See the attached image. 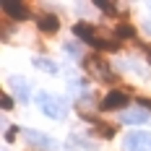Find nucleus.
<instances>
[{"mask_svg": "<svg viewBox=\"0 0 151 151\" xmlns=\"http://www.w3.org/2000/svg\"><path fill=\"white\" fill-rule=\"evenodd\" d=\"M73 34L78 37V39L89 42L91 47L104 50V52H112V50L120 47V37H117L115 31H107V29H102V26H94V24H89V21L73 24Z\"/></svg>", "mask_w": 151, "mask_h": 151, "instance_id": "f257e3e1", "label": "nucleus"}, {"mask_svg": "<svg viewBox=\"0 0 151 151\" xmlns=\"http://www.w3.org/2000/svg\"><path fill=\"white\" fill-rule=\"evenodd\" d=\"M37 104H39V109L45 112L47 117H52V120H63V117L68 115V102L52 96V94H47V91H39V94H37Z\"/></svg>", "mask_w": 151, "mask_h": 151, "instance_id": "f03ea898", "label": "nucleus"}, {"mask_svg": "<svg viewBox=\"0 0 151 151\" xmlns=\"http://www.w3.org/2000/svg\"><path fill=\"white\" fill-rule=\"evenodd\" d=\"M83 70H86L91 78L102 81V83H112V81H115V73H112L109 63L102 60V58H96V55H89V58H83Z\"/></svg>", "mask_w": 151, "mask_h": 151, "instance_id": "7ed1b4c3", "label": "nucleus"}, {"mask_svg": "<svg viewBox=\"0 0 151 151\" xmlns=\"http://www.w3.org/2000/svg\"><path fill=\"white\" fill-rule=\"evenodd\" d=\"M125 151H151V133L149 130H130L122 138Z\"/></svg>", "mask_w": 151, "mask_h": 151, "instance_id": "20e7f679", "label": "nucleus"}, {"mask_svg": "<svg viewBox=\"0 0 151 151\" xmlns=\"http://www.w3.org/2000/svg\"><path fill=\"white\" fill-rule=\"evenodd\" d=\"M8 83H11V89H13V94H16L18 102H29V99H31V86H29V81H26L24 76L8 78Z\"/></svg>", "mask_w": 151, "mask_h": 151, "instance_id": "39448f33", "label": "nucleus"}, {"mask_svg": "<svg viewBox=\"0 0 151 151\" xmlns=\"http://www.w3.org/2000/svg\"><path fill=\"white\" fill-rule=\"evenodd\" d=\"M125 104H128V96H125L122 91H109L104 99L99 102V109H104V112H112V109H122Z\"/></svg>", "mask_w": 151, "mask_h": 151, "instance_id": "423d86ee", "label": "nucleus"}, {"mask_svg": "<svg viewBox=\"0 0 151 151\" xmlns=\"http://www.w3.org/2000/svg\"><path fill=\"white\" fill-rule=\"evenodd\" d=\"M151 112L143 109V107H136V109H125L120 115V122H128V125H138V122H149Z\"/></svg>", "mask_w": 151, "mask_h": 151, "instance_id": "0eeeda50", "label": "nucleus"}, {"mask_svg": "<svg viewBox=\"0 0 151 151\" xmlns=\"http://www.w3.org/2000/svg\"><path fill=\"white\" fill-rule=\"evenodd\" d=\"M3 11L5 16L11 18H18V21H24V18H29V5L26 3H11V0H3Z\"/></svg>", "mask_w": 151, "mask_h": 151, "instance_id": "6e6552de", "label": "nucleus"}, {"mask_svg": "<svg viewBox=\"0 0 151 151\" xmlns=\"http://www.w3.org/2000/svg\"><path fill=\"white\" fill-rule=\"evenodd\" d=\"M24 138L29 141L31 146H37V149H52L55 146V141L45 133H37V130H24Z\"/></svg>", "mask_w": 151, "mask_h": 151, "instance_id": "1a4fd4ad", "label": "nucleus"}, {"mask_svg": "<svg viewBox=\"0 0 151 151\" xmlns=\"http://www.w3.org/2000/svg\"><path fill=\"white\" fill-rule=\"evenodd\" d=\"M37 26L45 34H55L58 26H60V21H58V16H52V13H42V16H37Z\"/></svg>", "mask_w": 151, "mask_h": 151, "instance_id": "9d476101", "label": "nucleus"}, {"mask_svg": "<svg viewBox=\"0 0 151 151\" xmlns=\"http://www.w3.org/2000/svg\"><path fill=\"white\" fill-rule=\"evenodd\" d=\"M31 63H34V68H39V70H45V73H52V76H58V70H60L58 63H52L50 58H34Z\"/></svg>", "mask_w": 151, "mask_h": 151, "instance_id": "9b49d317", "label": "nucleus"}, {"mask_svg": "<svg viewBox=\"0 0 151 151\" xmlns=\"http://www.w3.org/2000/svg\"><path fill=\"white\" fill-rule=\"evenodd\" d=\"M70 146H81V149H89V151H94L96 149V143H91V141H86V138H81V136H76V133H70Z\"/></svg>", "mask_w": 151, "mask_h": 151, "instance_id": "f8f14e48", "label": "nucleus"}, {"mask_svg": "<svg viewBox=\"0 0 151 151\" xmlns=\"http://www.w3.org/2000/svg\"><path fill=\"white\" fill-rule=\"evenodd\" d=\"M96 8H102V11H104V13H117V5H115V3H104V0H96Z\"/></svg>", "mask_w": 151, "mask_h": 151, "instance_id": "ddd939ff", "label": "nucleus"}, {"mask_svg": "<svg viewBox=\"0 0 151 151\" xmlns=\"http://www.w3.org/2000/svg\"><path fill=\"white\" fill-rule=\"evenodd\" d=\"M63 50H65L68 55H73V58H78V47H76V45H70V42H68V45H63Z\"/></svg>", "mask_w": 151, "mask_h": 151, "instance_id": "4468645a", "label": "nucleus"}, {"mask_svg": "<svg viewBox=\"0 0 151 151\" xmlns=\"http://www.w3.org/2000/svg\"><path fill=\"white\" fill-rule=\"evenodd\" d=\"M13 107V99H11V94H3V109H11Z\"/></svg>", "mask_w": 151, "mask_h": 151, "instance_id": "2eb2a0df", "label": "nucleus"}, {"mask_svg": "<svg viewBox=\"0 0 151 151\" xmlns=\"http://www.w3.org/2000/svg\"><path fill=\"white\" fill-rule=\"evenodd\" d=\"M16 133H18V130H16V128H11V130L5 133V141H13V136H16Z\"/></svg>", "mask_w": 151, "mask_h": 151, "instance_id": "dca6fc26", "label": "nucleus"}, {"mask_svg": "<svg viewBox=\"0 0 151 151\" xmlns=\"http://www.w3.org/2000/svg\"><path fill=\"white\" fill-rule=\"evenodd\" d=\"M146 58H149V63H151V45H146Z\"/></svg>", "mask_w": 151, "mask_h": 151, "instance_id": "f3484780", "label": "nucleus"}, {"mask_svg": "<svg viewBox=\"0 0 151 151\" xmlns=\"http://www.w3.org/2000/svg\"><path fill=\"white\" fill-rule=\"evenodd\" d=\"M149 11H151V3H149ZM146 29L151 31V18H149V21H146Z\"/></svg>", "mask_w": 151, "mask_h": 151, "instance_id": "a211bd4d", "label": "nucleus"}]
</instances>
